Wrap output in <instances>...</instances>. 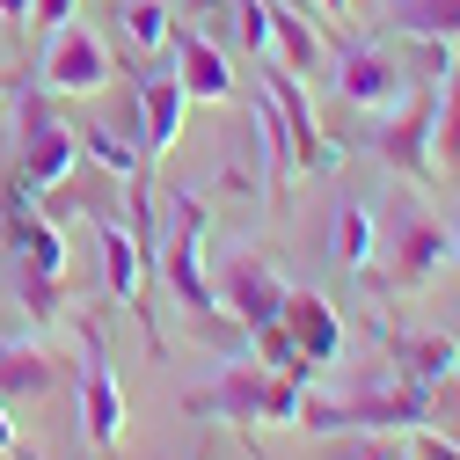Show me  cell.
<instances>
[{
    "mask_svg": "<svg viewBox=\"0 0 460 460\" xmlns=\"http://www.w3.org/2000/svg\"><path fill=\"white\" fill-rule=\"evenodd\" d=\"M30 22H37V30H59V22H74V0H30Z\"/></svg>",
    "mask_w": 460,
    "mask_h": 460,
    "instance_id": "f546056e",
    "label": "cell"
},
{
    "mask_svg": "<svg viewBox=\"0 0 460 460\" xmlns=\"http://www.w3.org/2000/svg\"><path fill=\"white\" fill-rule=\"evenodd\" d=\"M0 15H8V22H30V0H0Z\"/></svg>",
    "mask_w": 460,
    "mask_h": 460,
    "instance_id": "836d02e7",
    "label": "cell"
},
{
    "mask_svg": "<svg viewBox=\"0 0 460 460\" xmlns=\"http://www.w3.org/2000/svg\"><path fill=\"white\" fill-rule=\"evenodd\" d=\"M278 329L300 343V358H307L314 373H322V366H336V351H343V322H336V307H329L322 293H307V285H285Z\"/></svg>",
    "mask_w": 460,
    "mask_h": 460,
    "instance_id": "4fadbf2b",
    "label": "cell"
},
{
    "mask_svg": "<svg viewBox=\"0 0 460 460\" xmlns=\"http://www.w3.org/2000/svg\"><path fill=\"white\" fill-rule=\"evenodd\" d=\"M74 161H81V132L59 118V95L44 81L15 95V176L30 190H59L74 183Z\"/></svg>",
    "mask_w": 460,
    "mask_h": 460,
    "instance_id": "7a4b0ae2",
    "label": "cell"
},
{
    "mask_svg": "<svg viewBox=\"0 0 460 460\" xmlns=\"http://www.w3.org/2000/svg\"><path fill=\"white\" fill-rule=\"evenodd\" d=\"M300 394H307V380L270 373V380H263V424H300Z\"/></svg>",
    "mask_w": 460,
    "mask_h": 460,
    "instance_id": "484cf974",
    "label": "cell"
},
{
    "mask_svg": "<svg viewBox=\"0 0 460 460\" xmlns=\"http://www.w3.org/2000/svg\"><path fill=\"white\" fill-rule=\"evenodd\" d=\"M387 30L394 37H446V44H460V0H387Z\"/></svg>",
    "mask_w": 460,
    "mask_h": 460,
    "instance_id": "44dd1931",
    "label": "cell"
},
{
    "mask_svg": "<svg viewBox=\"0 0 460 460\" xmlns=\"http://www.w3.org/2000/svg\"><path fill=\"white\" fill-rule=\"evenodd\" d=\"M446 270H453V226L402 198L394 219H387V242H380V285L387 293H424Z\"/></svg>",
    "mask_w": 460,
    "mask_h": 460,
    "instance_id": "277c9868",
    "label": "cell"
},
{
    "mask_svg": "<svg viewBox=\"0 0 460 460\" xmlns=\"http://www.w3.org/2000/svg\"><path fill=\"white\" fill-rule=\"evenodd\" d=\"M154 263L168 278V293L183 300V314L212 322V329H234L219 314V293H212V270H205V198H176V212H168V234L154 242Z\"/></svg>",
    "mask_w": 460,
    "mask_h": 460,
    "instance_id": "3957f363",
    "label": "cell"
},
{
    "mask_svg": "<svg viewBox=\"0 0 460 460\" xmlns=\"http://www.w3.org/2000/svg\"><path fill=\"white\" fill-rule=\"evenodd\" d=\"M263 366H219L212 387L183 394V417H226V424H256L263 417Z\"/></svg>",
    "mask_w": 460,
    "mask_h": 460,
    "instance_id": "5bb4252c",
    "label": "cell"
},
{
    "mask_svg": "<svg viewBox=\"0 0 460 460\" xmlns=\"http://www.w3.org/2000/svg\"><path fill=\"white\" fill-rule=\"evenodd\" d=\"M8 88H15V81H8V74H0V102H8Z\"/></svg>",
    "mask_w": 460,
    "mask_h": 460,
    "instance_id": "e575fe53",
    "label": "cell"
},
{
    "mask_svg": "<svg viewBox=\"0 0 460 460\" xmlns=\"http://www.w3.org/2000/svg\"><path fill=\"white\" fill-rule=\"evenodd\" d=\"M66 380V366L59 358H51V351H37V343H8V336H0V402H22V394H51V387H59Z\"/></svg>",
    "mask_w": 460,
    "mask_h": 460,
    "instance_id": "d6986e66",
    "label": "cell"
},
{
    "mask_svg": "<svg viewBox=\"0 0 460 460\" xmlns=\"http://www.w3.org/2000/svg\"><path fill=\"white\" fill-rule=\"evenodd\" d=\"M81 343H88V366H81V431H88L95 453H118V438H125V387H118V373H110L95 314H81Z\"/></svg>",
    "mask_w": 460,
    "mask_h": 460,
    "instance_id": "9c48e42d",
    "label": "cell"
},
{
    "mask_svg": "<svg viewBox=\"0 0 460 460\" xmlns=\"http://www.w3.org/2000/svg\"><path fill=\"white\" fill-rule=\"evenodd\" d=\"M118 30L132 51H168L176 44V8L168 0H118Z\"/></svg>",
    "mask_w": 460,
    "mask_h": 460,
    "instance_id": "7402d4cb",
    "label": "cell"
},
{
    "mask_svg": "<svg viewBox=\"0 0 460 460\" xmlns=\"http://www.w3.org/2000/svg\"><path fill=\"white\" fill-rule=\"evenodd\" d=\"M329 256L351 270V278H366L373 263H380V219L358 205V198H343L336 205V226H329Z\"/></svg>",
    "mask_w": 460,
    "mask_h": 460,
    "instance_id": "ac0fdd59",
    "label": "cell"
},
{
    "mask_svg": "<svg viewBox=\"0 0 460 460\" xmlns=\"http://www.w3.org/2000/svg\"><path fill=\"white\" fill-rule=\"evenodd\" d=\"M176 81L190 102H234V66H226V44H212L205 30H176Z\"/></svg>",
    "mask_w": 460,
    "mask_h": 460,
    "instance_id": "9a60e30c",
    "label": "cell"
},
{
    "mask_svg": "<svg viewBox=\"0 0 460 460\" xmlns=\"http://www.w3.org/2000/svg\"><path fill=\"white\" fill-rule=\"evenodd\" d=\"M410 44H417V74L424 81H446L453 74V44L446 37H410Z\"/></svg>",
    "mask_w": 460,
    "mask_h": 460,
    "instance_id": "f1b7e54d",
    "label": "cell"
},
{
    "mask_svg": "<svg viewBox=\"0 0 460 460\" xmlns=\"http://www.w3.org/2000/svg\"><path fill=\"white\" fill-rule=\"evenodd\" d=\"M15 300H22L30 322H51V314L66 307V278H30V270H15Z\"/></svg>",
    "mask_w": 460,
    "mask_h": 460,
    "instance_id": "d4e9b609",
    "label": "cell"
},
{
    "mask_svg": "<svg viewBox=\"0 0 460 460\" xmlns=\"http://www.w3.org/2000/svg\"><path fill=\"white\" fill-rule=\"evenodd\" d=\"M417 460H460V438H438V431L417 424Z\"/></svg>",
    "mask_w": 460,
    "mask_h": 460,
    "instance_id": "4dcf8cb0",
    "label": "cell"
},
{
    "mask_svg": "<svg viewBox=\"0 0 460 460\" xmlns=\"http://www.w3.org/2000/svg\"><path fill=\"white\" fill-rule=\"evenodd\" d=\"M95 256H102V293H110V300H125V307L146 322V343L161 351V329H154V307H146V256H154V249L132 234L125 219H110V212H102V219H95Z\"/></svg>",
    "mask_w": 460,
    "mask_h": 460,
    "instance_id": "30bf717a",
    "label": "cell"
},
{
    "mask_svg": "<svg viewBox=\"0 0 460 460\" xmlns=\"http://www.w3.org/2000/svg\"><path fill=\"white\" fill-rule=\"evenodd\" d=\"M263 95H270L278 125H285V154H293V168H300V176H329V168L343 161V146L322 132L314 102H307V81H300V74H285V66L270 59V66H263Z\"/></svg>",
    "mask_w": 460,
    "mask_h": 460,
    "instance_id": "8992f818",
    "label": "cell"
},
{
    "mask_svg": "<svg viewBox=\"0 0 460 460\" xmlns=\"http://www.w3.org/2000/svg\"><path fill=\"white\" fill-rule=\"evenodd\" d=\"M329 460H402V446H387V431H343Z\"/></svg>",
    "mask_w": 460,
    "mask_h": 460,
    "instance_id": "83f0119b",
    "label": "cell"
},
{
    "mask_svg": "<svg viewBox=\"0 0 460 460\" xmlns=\"http://www.w3.org/2000/svg\"><path fill=\"white\" fill-rule=\"evenodd\" d=\"M110 44L88 30V22H59V30H44V59H37V81L51 95H102L110 88Z\"/></svg>",
    "mask_w": 460,
    "mask_h": 460,
    "instance_id": "52a82bcc",
    "label": "cell"
},
{
    "mask_svg": "<svg viewBox=\"0 0 460 460\" xmlns=\"http://www.w3.org/2000/svg\"><path fill=\"white\" fill-rule=\"evenodd\" d=\"M0 453H22V438H15V424H8V410H0Z\"/></svg>",
    "mask_w": 460,
    "mask_h": 460,
    "instance_id": "d6a6232c",
    "label": "cell"
},
{
    "mask_svg": "<svg viewBox=\"0 0 460 460\" xmlns=\"http://www.w3.org/2000/svg\"><path fill=\"white\" fill-rule=\"evenodd\" d=\"M234 37L249 51H270V0H234Z\"/></svg>",
    "mask_w": 460,
    "mask_h": 460,
    "instance_id": "4316f807",
    "label": "cell"
},
{
    "mask_svg": "<svg viewBox=\"0 0 460 460\" xmlns=\"http://www.w3.org/2000/svg\"><path fill=\"white\" fill-rule=\"evenodd\" d=\"M387 358H394V380H417V387H446L460 373V343L424 329V336H380Z\"/></svg>",
    "mask_w": 460,
    "mask_h": 460,
    "instance_id": "2e32d148",
    "label": "cell"
},
{
    "mask_svg": "<svg viewBox=\"0 0 460 460\" xmlns=\"http://www.w3.org/2000/svg\"><path fill=\"white\" fill-rule=\"evenodd\" d=\"M431 154L446 176H460V74L438 81V118H431Z\"/></svg>",
    "mask_w": 460,
    "mask_h": 460,
    "instance_id": "cb8c5ba5",
    "label": "cell"
},
{
    "mask_svg": "<svg viewBox=\"0 0 460 460\" xmlns=\"http://www.w3.org/2000/svg\"><path fill=\"white\" fill-rule=\"evenodd\" d=\"M212 293H219V314L234 322V329H263V322H278V307H285V278H278L263 256L234 249V256L212 270Z\"/></svg>",
    "mask_w": 460,
    "mask_h": 460,
    "instance_id": "8fae6325",
    "label": "cell"
},
{
    "mask_svg": "<svg viewBox=\"0 0 460 460\" xmlns=\"http://www.w3.org/2000/svg\"><path fill=\"white\" fill-rule=\"evenodd\" d=\"M329 88L358 110V118H380V110H394L402 95H410V74L394 66L387 44H343L329 59Z\"/></svg>",
    "mask_w": 460,
    "mask_h": 460,
    "instance_id": "ba28073f",
    "label": "cell"
},
{
    "mask_svg": "<svg viewBox=\"0 0 460 460\" xmlns=\"http://www.w3.org/2000/svg\"><path fill=\"white\" fill-rule=\"evenodd\" d=\"M453 270H460V234H453Z\"/></svg>",
    "mask_w": 460,
    "mask_h": 460,
    "instance_id": "d590c367",
    "label": "cell"
},
{
    "mask_svg": "<svg viewBox=\"0 0 460 460\" xmlns=\"http://www.w3.org/2000/svg\"><path fill=\"white\" fill-rule=\"evenodd\" d=\"M431 118H438V88H431V81L410 88L394 110H380V118H366V125H373L366 146L394 168L402 183H431V168H438V154H431Z\"/></svg>",
    "mask_w": 460,
    "mask_h": 460,
    "instance_id": "5b68a950",
    "label": "cell"
},
{
    "mask_svg": "<svg viewBox=\"0 0 460 460\" xmlns=\"http://www.w3.org/2000/svg\"><path fill=\"white\" fill-rule=\"evenodd\" d=\"M270 59L285 74H329V44L307 30L300 0H270Z\"/></svg>",
    "mask_w": 460,
    "mask_h": 460,
    "instance_id": "e0dca14e",
    "label": "cell"
},
{
    "mask_svg": "<svg viewBox=\"0 0 460 460\" xmlns=\"http://www.w3.org/2000/svg\"><path fill=\"white\" fill-rule=\"evenodd\" d=\"M249 132H256V146H263V183L293 176V154H285V125H278V110H270V95H263V88L249 95Z\"/></svg>",
    "mask_w": 460,
    "mask_h": 460,
    "instance_id": "603a6c76",
    "label": "cell"
},
{
    "mask_svg": "<svg viewBox=\"0 0 460 460\" xmlns=\"http://www.w3.org/2000/svg\"><path fill=\"white\" fill-rule=\"evenodd\" d=\"M300 8L322 22V30H343V15H351V0H300Z\"/></svg>",
    "mask_w": 460,
    "mask_h": 460,
    "instance_id": "1f68e13d",
    "label": "cell"
},
{
    "mask_svg": "<svg viewBox=\"0 0 460 460\" xmlns=\"http://www.w3.org/2000/svg\"><path fill=\"white\" fill-rule=\"evenodd\" d=\"M300 424L307 431H417L431 424V387L417 380H380L366 394H300Z\"/></svg>",
    "mask_w": 460,
    "mask_h": 460,
    "instance_id": "6da1fadb",
    "label": "cell"
},
{
    "mask_svg": "<svg viewBox=\"0 0 460 460\" xmlns=\"http://www.w3.org/2000/svg\"><path fill=\"white\" fill-rule=\"evenodd\" d=\"M183 110H190V95H183L176 66H168V74H139V88H132V125H139L146 161H161L168 146L183 139Z\"/></svg>",
    "mask_w": 460,
    "mask_h": 460,
    "instance_id": "7c38bea8",
    "label": "cell"
},
{
    "mask_svg": "<svg viewBox=\"0 0 460 460\" xmlns=\"http://www.w3.org/2000/svg\"><path fill=\"white\" fill-rule=\"evenodd\" d=\"M81 154L102 168L110 183H132V176H146V146H139V132H125V125H81Z\"/></svg>",
    "mask_w": 460,
    "mask_h": 460,
    "instance_id": "ffe728a7",
    "label": "cell"
}]
</instances>
